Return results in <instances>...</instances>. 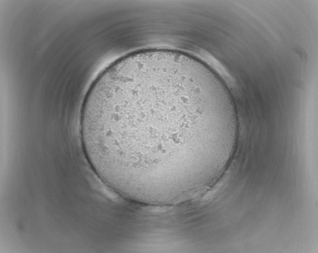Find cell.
Instances as JSON below:
<instances>
[{
  "label": "cell",
  "mask_w": 318,
  "mask_h": 253,
  "mask_svg": "<svg viewBox=\"0 0 318 253\" xmlns=\"http://www.w3.org/2000/svg\"><path fill=\"white\" fill-rule=\"evenodd\" d=\"M219 79L180 52L146 50L113 62L85 99L86 157L108 186L129 199L167 203L204 186L222 168L237 133Z\"/></svg>",
  "instance_id": "1"
}]
</instances>
